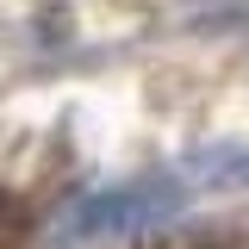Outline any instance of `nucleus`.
<instances>
[{
  "label": "nucleus",
  "instance_id": "f257e3e1",
  "mask_svg": "<svg viewBox=\"0 0 249 249\" xmlns=\"http://www.w3.org/2000/svg\"><path fill=\"white\" fill-rule=\"evenodd\" d=\"M187 206V181L181 175H137V181H119V187H100L88 199H75L69 212L56 218V243H112V237H143L156 224L181 218Z\"/></svg>",
  "mask_w": 249,
  "mask_h": 249
},
{
  "label": "nucleus",
  "instance_id": "f03ea898",
  "mask_svg": "<svg viewBox=\"0 0 249 249\" xmlns=\"http://www.w3.org/2000/svg\"><path fill=\"white\" fill-rule=\"evenodd\" d=\"M187 181L199 187H249V150H212L187 162Z\"/></svg>",
  "mask_w": 249,
  "mask_h": 249
},
{
  "label": "nucleus",
  "instance_id": "7ed1b4c3",
  "mask_svg": "<svg viewBox=\"0 0 249 249\" xmlns=\"http://www.w3.org/2000/svg\"><path fill=\"white\" fill-rule=\"evenodd\" d=\"M25 243H31V212H25V199H13L0 187V249H25Z\"/></svg>",
  "mask_w": 249,
  "mask_h": 249
}]
</instances>
